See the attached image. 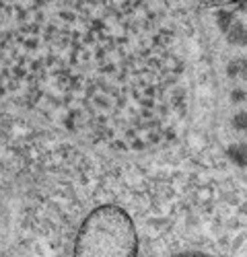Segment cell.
<instances>
[{"label": "cell", "mask_w": 247, "mask_h": 257, "mask_svg": "<svg viewBox=\"0 0 247 257\" xmlns=\"http://www.w3.org/2000/svg\"><path fill=\"white\" fill-rule=\"evenodd\" d=\"M74 257H138L136 226L126 210L103 204L82 220Z\"/></svg>", "instance_id": "1"}, {"label": "cell", "mask_w": 247, "mask_h": 257, "mask_svg": "<svg viewBox=\"0 0 247 257\" xmlns=\"http://www.w3.org/2000/svg\"><path fill=\"white\" fill-rule=\"evenodd\" d=\"M222 33L226 35V39H229V44H233V46H247V27L241 23L237 17H233L229 21V25L222 29Z\"/></svg>", "instance_id": "2"}, {"label": "cell", "mask_w": 247, "mask_h": 257, "mask_svg": "<svg viewBox=\"0 0 247 257\" xmlns=\"http://www.w3.org/2000/svg\"><path fill=\"white\" fill-rule=\"evenodd\" d=\"M173 257H212V255H206V253H179V255H173Z\"/></svg>", "instance_id": "3"}, {"label": "cell", "mask_w": 247, "mask_h": 257, "mask_svg": "<svg viewBox=\"0 0 247 257\" xmlns=\"http://www.w3.org/2000/svg\"><path fill=\"white\" fill-rule=\"evenodd\" d=\"M237 125H241V127H247V117H245V115L237 117Z\"/></svg>", "instance_id": "4"}]
</instances>
